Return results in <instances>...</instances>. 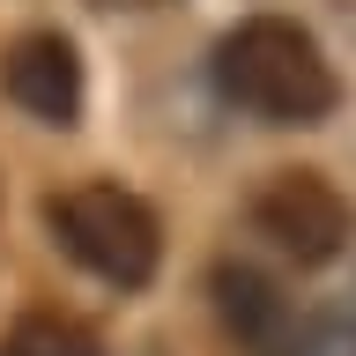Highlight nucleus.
Returning a JSON list of instances; mask_svg holds the SVG:
<instances>
[{
	"instance_id": "obj_7",
	"label": "nucleus",
	"mask_w": 356,
	"mask_h": 356,
	"mask_svg": "<svg viewBox=\"0 0 356 356\" xmlns=\"http://www.w3.org/2000/svg\"><path fill=\"white\" fill-rule=\"evenodd\" d=\"M334 356H356V319L341 327V341H334Z\"/></svg>"
},
{
	"instance_id": "obj_1",
	"label": "nucleus",
	"mask_w": 356,
	"mask_h": 356,
	"mask_svg": "<svg viewBox=\"0 0 356 356\" xmlns=\"http://www.w3.org/2000/svg\"><path fill=\"white\" fill-rule=\"evenodd\" d=\"M216 97L260 127H319L334 104H341V82H334V60L319 52L305 22L289 15H245L238 30H222L216 60Z\"/></svg>"
},
{
	"instance_id": "obj_3",
	"label": "nucleus",
	"mask_w": 356,
	"mask_h": 356,
	"mask_svg": "<svg viewBox=\"0 0 356 356\" xmlns=\"http://www.w3.org/2000/svg\"><path fill=\"white\" fill-rule=\"evenodd\" d=\"M252 230H260L282 260L327 267V260L349 252L356 216H349V200L334 193V178H319V171H275L260 193H252Z\"/></svg>"
},
{
	"instance_id": "obj_8",
	"label": "nucleus",
	"mask_w": 356,
	"mask_h": 356,
	"mask_svg": "<svg viewBox=\"0 0 356 356\" xmlns=\"http://www.w3.org/2000/svg\"><path fill=\"white\" fill-rule=\"evenodd\" d=\"M89 8H163V0H89Z\"/></svg>"
},
{
	"instance_id": "obj_2",
	"label": "nucleus",
	"mask_w": 356,
	"mask_h": 356,
	"mask_svg": "<svg viewBox=\"0 0 356 356\" xmlns=\"http://www.w3.org/2000/svg\"><path fill=\"white\" fill-rule=\"evenodd\" d=\"M44 230L60 245L74 267H89L97 282L111 289H141L163 260V222L141 193L127 186H104V178H89V186H67V193L44 200Z\"/></svg>"
},
{
	"instance_id": "obj_5",
	"label": "nucleus",
	"mask_w": 356,
	"mask_h": 356,
	"mask_svg": "<svg viewBox=\"0 0 356 356\" xmlns=\"http://www.w3.org/2000/svg\"><path fill=\"white\" fill-rule=\"evenodd\" d=\"M0 89H8V104L30 111L38 127H74V119H82V60H74V44H67L60 30H30V38L8 44Z\"/></svg>"
},
{
	"instance_id": "obj_6",
	"label": "nucleus",
	"mask_w": 356,
	"mask_h": 356,
	"mask_svg": "<svg viewBox=\"0 0 356 356\" xmlns=\"http://www.w3.org/2000/svg\"><path fill=\"white\" fill-rule=\"evenodd\" d=\"M0 356H97V334L60 319V312H30L0 334Z\"/></svg>"
},
{
	"instance_id": "obj_4",
	"label": "nucleus",
	"mask_w": 356,
	"mask_h": 356,
	"mask_svg": "<svg viewBox=\"0 0 356 356\" xmlns=\"http://www.w3.org/2000/svg\"><path fill=\"white\" fill-rule=\"evenodd\" d=\"M208 297H216L222 334H230L245 356H312L305 319H297V297H289L267 267H252V260H222L216 275H208Z\"/></svg>"
}]
</instances>
